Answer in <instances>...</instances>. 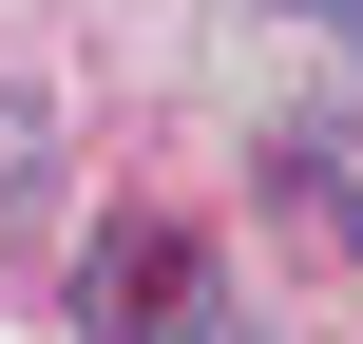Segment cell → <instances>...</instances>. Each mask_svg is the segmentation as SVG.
<instances>
[{"label":"cell","mask_w":363,"mask_h":344,"mask_svg":"<svg viewBox=\"0 0 363 344\" xmlns=\"http://www.w3.org/2000/svg\"><path fill=\"white\" fill-rule=\"evenodd\" d=\"M19 172H38V96H0V192H19Z\"/></svg>","instance_id":"6da1fadb"},{"label":"cell","mask_w":363,"mask_h":344,"mask_svg":"<svg viewBox=\"0 0 363 344\" xmlns=\"http://www.w3.org/2000/svg\"><path fill=\"white\" fill-rule=\"evenodd\" d=\"M153 344H249V326H230V306H172V326H153Z\"/></svg>","instance_id":"7a4b0ae2"}]
</instances>
